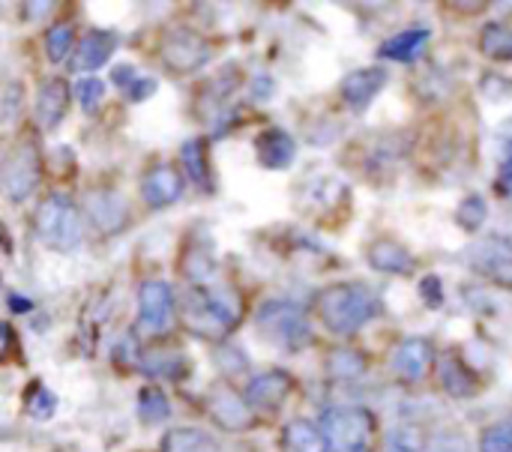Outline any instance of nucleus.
I'll return each mask as SVG.
<instances>
[{
  "instance_id": "nucleus-26",
  "label": "nucleus",
  "mask_w": 512,
  "mask_h": 452,
  "mask_svg": "<svg viewBox=\"0 0 512 452\" xmlns=\"http://www.w3.org/2000/svg\"><path fill=\"white\" fill-rule=\"evenodd\" d=\"M162 452H219V444L210 432L195 426L168 429L162 438Z\"/></svg>"
},
{
  "instance_id": "nucleus-34",
  "label": "nucleus",
  "mask_w": 512,
  "mask_h": 452,
  "mask_svg": "<svg viewBox=\"0 0 512 452\" xmlns=\"http://www.w3.org/2000/svg\"><path fill=\"white\" fill-rule=\"evenodd\" d=\"M480 452H512V420L492 423L480 435Z\"/></svg>"
},
{
  "instance_id": "nucleus-33",
  "label": "nucleus",
  "mask_w": 512,
  "mask_h": 452,
  "mask_svg": "<svg viewBox=\"0 0 512 452\" xmlns=\"http://www.w3.org/2000/svg\"><path fill=\"white\" fill-rule=\"evenodd\" d=\"M72 90H75L78 105H81L87 114H93V111L99 108L102 96H105V81H99L96 75H87V78H78Z\"/></svg>"
},
{
  "instance_id": "nucleus-2",
  "label": "nucleus",
  "mask_w": 512,
  "mask_h": 452,
  "mask_svg": "<svg viewBox=\"0 0 512 452\" xmlns=\"http://www.w3.org/2000/svg\"><path fill=\"white\" fill-rule=\"evenodd\" d=\"M384 312L381 297L363 282H336L318 291L315 318L333 336H351Z\"/></svg>"
},
{
  "instance_id": "nucleus-29",
  "label": "nucleus",
  "mask_w": 512,
  "mask_h": 452,
  "mask_svg": "<svg viewBox=\"0 0 512 452\" xmlns=\"http://www.w3.org/2000/svg\"><path fill=\"white\" fill-rule=\"evenodd\" d=\"M171 417V402L159 387H141L138 390V420L144 426L165 423Z\"/></svg>"
},
{
  "instance_id": "nucleus-17",
  "label": "nucleus",
  "mask_w": 512,
  "mask_h": 452,
  "mask_svg": "<svg viewBox=\"0 0 512 452\" xmlns=\"http://www.w3.org/2000/svg\"><path fill=\"white\" fill-rule=\"evenodd\" d=\"M207 411H210V420L225 429V432H246L255 420L252 408L246 405V399H240V393L222 387V390H213L210 399H207Z\"/></svg>"
},
{
  "instance_id": "nucleus-14",
  "label": "nucleus",
  "mask_w": 512,
  "mask_h": 452,
  "mask_svg": "<svg viewBox=\"0 0 512 452\" xmlns=\"http://www.w3.org/2000/svg\"><path fill=\"white\" fill-rule=\"evenodd\" d=\"M435 366V348L429 339H405L393 354V372L402 384H420Z\"/></svg>"
},
{
  "instance_id": "nucleus-15",
  "label": "nucleus",
  "mask_w": 512,
  "mask_h": 452,
  "mask_svg": "<svg viewBox=\"0 0 512 452\" xmlns=\"http://www.w3.org/2000/svg\"><path fill=\"white\" fill-rule=\"evenodd\" d=\"M255 159L267 171H288L297 162V141L288 129L270 126L255 138Z\"/></svg>"
},
{
  "instance_id": "nucleus-30",
  "label": "nucleus",
  "mask_w": 512,
  "mask_h": 452,
  "mask_svg": "<svg viewBox=\"0 0 512 452\" xmlns=\"http://www.w3.org/2000/svg\"><path fill=\"white\" fill-rule=\"evenodd\" d=\"M72 42H75V27L69 21H57L48 27L45 33V54L51 63H63L72 51Z\"/></svg>"
},
{
  "instance_id": "nucleus-6",
  "label": "nucleus",
  "mask_w": 512,
  "mask_h": 452,
  "mask_svg": "<svg viewBox=\"0 0 512 452\" xmlns=\"http://www.w3.org/2000/svg\"><path fill=\"white\" fill-rule=\"evenodd\" d=\"M3 192L12 204L30 198L39 183H42V156H39V147H36V138H18L15 147H9V153L3 156Z\"/></svg>"
},
{
  "instance_id": "nucleus-7",
  "label": "nucleus",
  "mask_w": 512,
  "mask_h": 452,
  "mask_svg": "<svg viewBox=\"0 0 512 452\" xmlns=\"http://www.w3.org/2000/svg\"><path fill=\"white\" fill-rule=\"evenodd\" d=\"M159 57H162V66L171 75H192V72H198L201 66L210 63L213 42L207 36H201L198 30H192V27H174V30L165 33Z\"/></svg>"
},
{
  "instance_id": "nucleus-8",
  "label": "nucleus",
  "mask_w": 512,
  "mask_h": 452,
  "mask_svg": "<svg viewBox=\"0 0 512 452\" xmlns=\"http://www.w3.org/2000/svg\"><path fill=\"white\" fill-rule=\"evenodd\" d=\"M468 267L486 282L512 291V240L504 234H489L468 249Z\"/></svg>"
},
{
  "instance_id": "nucleus-5",
  "label": "nucleus",
  "mask_w": 512,
  "mask_h": 452,
  "mask_svg": "<svg viewBox=\"0 0 512 452\" xmlns=\"http://www.w3.org/2000/svg\"><path fill=\"white\" fill-rule=\"evenodd\" d=\"M321 429L330 441V450L336 452H369L378 423L375 414L357 405H339L327 408L321 417Z\"/></svg>"
},
{
  "instance_id": "nucleus-16",
  "label": "nucleus",
  "mask_w": 512,
  "mask_h": 452,
  "mask_svg": "<svg viewBox=\"0 0 512 452\" xmlns=\"http://www.w3.org/2000/svg\"><path fill=\"white\" fill-rule=\"evenodd\" d=\"M72 87H69V81H63V78H45L42 84H39V90H36V105H33V111H36V123L42 126V129H57L60 123H63V117H66V111H69V102H72Z\"/></svg>"
},
{
  "instance_id": "nucleus-40",
  "label": "nucleus",
  "mask_w": 512,
  "mask_h": 452,
  "mask_svg": "<svg viewBox=\"0 0 512 452\" xmlns=\"http://www.w3.org/2000/svg\"><path fill=\"white\" fill-rule=\"evenodd\" d=\"M501 198H512V159H501V171H498V183H495Z\"/></svg>"
},
{
  "instance_id": "nucleus-25",
  "label": "nucleus",
  "mask_w": 512,
  "mask_h": 452,
  "mask_svg": "<svg viewBox=\"0 0 512 452\" xmlns=\"http://www.w3.org/2000/svg\"><path fill=\"white\" fill-rule=\"evenodd\" d=\"M441 387L453 399H474L480 393L477 375L462 363V357L456 351L444 354V360H441Z\"/></svg>"
},
{
  "instance_id": "nucleus-23",
  "label": "nucleus",
  "mask_w": 512,
  "mask_h": 452,
  "mask_svg": "<svg viewBox=\"0 0 512 452\" xmlns=\"http://www.w3.org/2000/svg\"><path fill=\"white\" fill-rule=\"evenodd\" d=\"M429 39H432V30H426V27L399 30V33H393L390 39H384L378 45V57H387V60H396V63H411L426 51Z\"/></svg>"
},
{
  "instance_id": "nucleus-20",
  "label": "nucleus",
  "mask_w": 512,
  "mask_h": 452,
  "mask_svg": "<svg viewBox=\"0 0 512 452\" xmlns=\"http://www.w3.org/2000/svg\"><path fill=\"white\" fill-rule=\"evenodd\" d=\"M117 45H120V36L114 30H90V33H84V39L78 42V51H75L72 69H78V72L102 69L114 57Z\"/></svg>"
},
{
  "instance_id": "nucleus-10",
  "label": "nucleus",
  "mask_w": 512,
  "mask_h": 452,
  "mask_svg": "<svg viewBox=\"0 0 512 452\" xmlns=\"http://www.w3.org/2000/svg\"><path fill=\"white\" fill-rule=\"evenodd\" d=\"M291 393H294V378L282 369H270V372H261L249 381L243 399L252 408V414L276 417L285 408V402L291 399Z\"/></svg>"
},
{
  "instance_id": "nucleus-4",
  "label": "nucleus",
  "mask_w": 512,
  "mask_h": 452,
  "mask_svg": "<svg viewBox=\"0 0 512 452\" xmlns=\"http://www.w3.org/2000/svg\"><path fill=\"white\" fill-rule=\"evenodd\" d=\"M33 231L42 246L54 252H72L81 243V213L69 195L51 192L33 213Z\"/></svg>"
},
{
  "instance_id": "nucleus-36",
  "label": "nucleus",
  "mask_w": 512,
  "mask_h": 452,
  "mask_svg": "<svg viewBox=\"0 0 512 452\" xmlns=\"http://www.w3.org/2000/svg\"><path fill=\"white\" fill-rule=\"evenodd\" d=\"M420 300H423L426 309H441L444 306V282H441V276L420 279Z\"/></svg>"
},
{
  "instance_id": "nucleus-28",
  "label": "nucleus",
  "mask_w": 512,
  "mask_h": 452,
  "mask_svg": "<svg viewBox=\"0 0 512 452\" xmlns=\"http://www.w3.org/2000/svg\"><path fill=\"white\" fill-rule=\"evenodd\" d=\"M327 372L336 378V381H354L360 375H366V357L354 348H336L327 354L324 360Z\"/></svg>"
},
{
  "instance_id": "nucleus-19",
  "label": "nucleus",
  "mask_w": 512,
  "mask_h": 452,
  "mask_svg": "<svg viewBox=\"0 0 512 452\" xmlns=\"http://www.w3.org/2000/svg\"><path fill=\"white\" fill-rule=\"evenodd\" d=\"M180 162L186 171V180H192V186L204 195L216 192V177H213V165H210V147L207 138L195 135L180 147Z\"/></svg>"
},
{
  "instance_id": "nucleus-38",
  "label": "nucleus",
  "mask_w": 512,
  "mask_h": 452,
  "mask_svg": "<svg viewBox=\"0 0 512 452\" xmlns=\"http://www.w3.org/2000/svg\"><path fill=\"white\" fill-rule=\"evenodd\" d=\"M138 78H141V75L135 72V66H132V63H120V66H114V72H111V81H114L123 93H126Z\"/></svg>"
},
{
  "instance_id": "nucleus-37",
  "label": "nucleus",
  "mask_w": 512,
  "mask_h": 452,
  "mask_svg": "<svg viewBox=\"0 0 512 452\" xmlns=\"http://www.w3.org/2000/svg\"><path fill=\"white\" fill-rule=\"evenodd\" d=\"M426 452H468V441L462 438V435H453V432H444V435H438Z\"/></svg>"
},
{
  "instance_id": "nucleus-21",
  "label": "nucleus",
  "mask_w": 512,
  "mask_h": 452,
  "mask_svg": "<svg viewBox=\"0 0 512 452\" xmlns=\"http://www.w3.org/2000/svg\"><path fill=\"white\" fill-rule=\"evenodd\" d=\"M87 213L93 219V225L105 234H117L126 228L129 222V207H126V198L111 192V189H99L90 195L87 201Z\"/></svg>"
},
{
  "instance_id": "nucleus-11",
  "label": "nucleus",
  "mask_w": 512,
  "mask_h": 452,
  "mask_svg": "<svg viewBox=\"0 0 512 452\" xmlns=\"http://www.w3.org/2000/svg\"><path fill=\"white\" fill-rule=\"evenodd\" d=\"M306 195H300V201H309V204H303L300 210L306 213V216H312L315 222H330V219H342L339 216V207L348 213V207H351V189L342 183V180H336V177H318V180H309L306 183V189H303Z\"/></svg>"
},
{
  "instance_id": "nucleus-1",
  "label": "nucleus",
  "mask_w": 512,
  "mask_h": 452,
  "mask_svg": "<svg viewBox=\"0 0 512 452\" xmlns=\"http://www.w3.org/2000/svg\"><path fill=\"white\" fill-rule=\"evenodd\" d=\"M180 318L195 336L207 342H219L237 330L243 318V300L234 288L219 282L204 288H189V294L180 300Z\"/></svg>"
},
{
  "instance_id": "nucleus-9",
  "label": "nucleus",
  "mask_w": 512,
  "mask_h": 452,
  "mask_svg": "<svg viewBox=\"0 0 512 452\" xmlns=\"http://www.w3.org/2000/svg\"><path fill=\"white\" fill-rule=\"evenodd\" d=\"M174 315H177L174 288L162 279H147L138 288V327L147 336H162L174 324Z\"/></svg>"
},
{
  "instance_id": "nucleus-41",
  "label": "nucleus",
  "mask_w": 512,
  "mask_h": 452,
  "mask_svg": "<svg viewBox=\"0 0 512 452\" xmlns=\"http://www.w3.org/2000/svg\"><path fill=\"white\" fill-rule=\"evenodd\" d=\"M6 306H9V312L24 315V312L33 309V300H27V297H21V294H6Z\"/></svg>"
},
{
  "instance_id": "nucleus-18",
  "label": "nucleus",
  "mask_w": 512,
  "mask_h": 452,
  "mask_svg": "<svg viewBox=\"0 0 512 452\" xmlns=\"http://www.w3.org/2000/svg\"><path fill=\"white\" fill-rule=\"evenodd\" d=\"M366 261L375 273H387V276H408L417 267V258L411 255V249L393 237H378L375 243H369Z\"/></svg>"
},
{
  "instance_id": "nucleus-24",
  "label": "nucleus",
  "mask_w": 512,
  "mask_h": 452,
  "mask_svg": "<svg viewBox=\"0 0 512 452\" xmlns=\"http://www.w3.org/2000/svg\"><path fill=\"white\" fill-rule=\"evenodd\" d=\"M282 452H330V441L312 420H291L279 435Z\"/></svg>"
},
{
  "instance_id": "nucleus-32",
  "label": "nucleus",
  "mask_w": 512,
  "mask_h": 452,
  "mask_svg": "<svg viewBox=\"0 0 512 452\" xmlns=\"http://www.w3.org/2000/svg\"><path fill=\"white\" fill-rule=\"evenodd\" d=\"M24 408H27V414H30L36 423H45V420H51L54 411H57V396H54V390H48V387H42L39 381H33L30 390H27Z\"/></svg>"
},
{
  "instance_id": "nucleus-39",
  "label": "nucleus",
  "mask_w": 512,
  "mask_h": 452,
  "mask_svg": "<svg viewBox=\"0 0 512 452\" xmlns=\"http://www.w3.org/2000/svg\"><path fill=\"white\" fill-rule=\"evenodd\" d=\"M153 93H156V81H153V78H138V81L126 90L129 102H144V99H150Z\"/></svg>"
},
{
  "instance_id": "nucleus-22",
  "label": "nucleus",
  "mask_w": 512,
  "mask_h": 452,
  "mask_svg": "<svg viewBox=\"0 0 512 452\" xmlns=\"http://www.w3.org/2000/svg\"><path fill=\"white\" fill-rule=\"evenodd\" d=\"M138 369L150 378H168V381H180L192 372V363L183 351L177 348H147L138 354Z\"/></svg>"
},
{
  "instance_id": "nucleus-12",
  "label": "nucleus",
  "mask_w": 512,
  "mask_h": 452,
  "mask_svg": "<svg viewBox=\"0 0 512 452\" xmlns=\"http://www.w3.org/2000/svg\"><path fill=\"white\" fill-rule=\"evenodd\" d=\"M387 81H390V75L384 66H363L342 78L339 96L351 111H366L378 99V93L387 87Z\"/></svg>"
},
{
  "instance_id": "nucleus-13",
  "label": "nucleus",
  "mask_w": 512,
  "mask_h": 452,
  "mask_svg": "<svg viewBox=\"0 0 512 452\" xmlns=\"http://www.w3.org/2000/svg\"><path fill=\"white\" fill-rule=\"evenodd\" d=\"M183 186H186L183 174H180L174 165L159 162V165H153V168L144 174V180H141V195H144V204H147L150 210H165V207H171V204L180 201Z\"/></svg>"
},
{
  "instance_id": "nucleus-3",
  "label": "nucleus",
  "mask_w": 512,
  "mask_h": 452,
  "mask_svg": "<svg viewBox=\"0 0 512 452\" xmlns=\"http://www.w3.org/2000/svg\"><path fill=\"white\" fill-rule=\"evenodd\" d=\"M258 333L279 351H303L312 339V321L294 300H267L255 315Z\"/></svg>"
},
{
  "instance_id": "nucleus-27",
  "label": "nucleus",
  "mask_w": 512,
  "mask_h": 452,
  "mask_svg": "<svg viewBox=\"0 0 512 452\" xmlns=\"http://www.w3.org/2000/svg\"><path fill=\"white\" fill-rule=\"evenodd\" d=\"M477 48L483 57L495 60V63H512V27L492 21L480 30Z\"/></svg>"
},
{
  "instance_id": "nucleus-35",
  "label": "nucleus",
  "mask_w": 512,
  "mask_h": 452,
  "mask_svg": "<svg viewBox=\"0 0 512 452\" xmlns=\"http://www.w3.org/2000/svg\"><path fill=\"white\" fill-rule=\"evenodd\" d=\"M387 450L390 452H423V435L414 429V426H402L390 435L387 441Z\"/></svg>"
},
{
  "instance_id": "nucleus-31",
  "label": "nucleus",
  "mask_w": 512,
  "mask_h": 452,
  "mask_svg": "<svg viewBox=\"0 0 512 452\" xmlns=\"http://www.w3.org/2000/svg\"><path fill=\"white\" fill-rule=\"evenodd\" d=\"M486 219H489V204H486V198L483 195H468L459 207H456V225L462 228V231H468V234H474V231H480L483 225H486Z\"/></svg>"
}]
</instances>
